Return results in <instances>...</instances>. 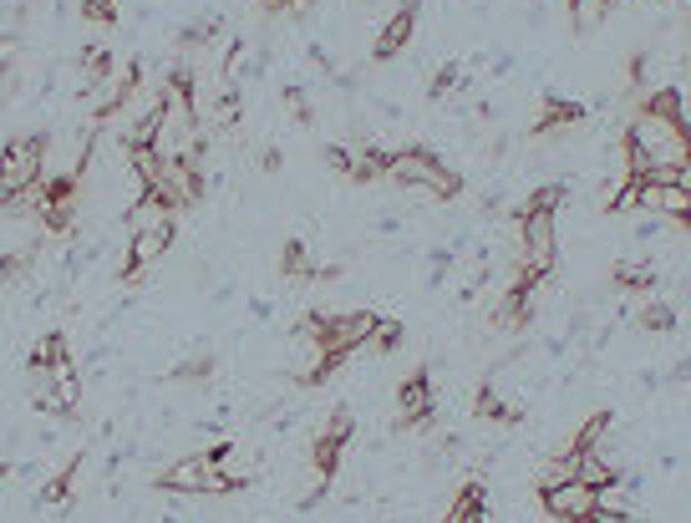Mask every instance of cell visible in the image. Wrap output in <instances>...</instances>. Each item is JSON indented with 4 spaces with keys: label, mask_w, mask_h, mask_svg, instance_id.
Wrapping results in <instances>:
<instances>
[{
    "label": "cell",
    "mask_w": 691,
    "mask_h": 523,
    "mask_svg": "<svg viewBox=\"0 0 691 523\" xmlns=\"http://www.w3.org/2000/svg\"><path fill=\"white\" fill-rule=\"evenodd\" d=\"M620 82L631 87V92H641V87H645V57H625V67H620Z\"/></svg>",
    "instance_id": "83f0119b"
},
{
    "label": "cell",
    "mask_w": 691,
    "mask_h": 523,
    "mask_svg": "<svg viewBox=\"0 0 691 523\" xmlns=\"http://www.w3.org/2000/svg\"><path fill=\"white\" fill-rule=\"evenodd\" d=\"M635 325H641V331H677V310L671 305H641Z\"/></svg>",
    "instance_id": "603a6c76"
},
{
    "label": "cell",
    "mask_w": 691,
    "mask_h": 523,
    "mask_svg": "<svg viewBox=\"0 0 691 523\" xmlns=\"http://www.w3.org/2000/svg\"><path fill=\"white\" fill-rule=\"evenodd\" d=\"M112 72H118V57H112L108 47H82V77H87V87H102V82H112Z\"/></svg>",
    "instance_id": "9a60e30c"
},
{
    "label": "cell",
    "mask_w": 691,
    "mask_h": 523,
    "mask_svg": "<svg viewBox=\"0 0 691 523\" xmlns=\"http://www.w3.org/2000/svg\"><path fill=\"white\" fill-rule=\"evenodd\" d=\"M584 118H590L584 102H570V97H544V102H539L534 128H529V138H554V132H570V128H580Z\"/></svg>",
    "instance_id": "30bf717a"
},
{
    "label": "cell",
    "mask_w": 691,
    "mask_h": 523,
    "mask_svg": "<svg viewBox=\"0 0 691 523\" xmlns=\"http://www.w3.org/2000/svg\"><path fill=\"white\" fill-rule=\"evenodd\" d=\"M402 321H377V331H371L367 351H377V356H392V351H402Z\"/></svg>",
    "instance_id": "7402d4cb"
},
{
    "label": "cell",
    "mask_w": 691,
    "mask_h": 523,
    "mask_svg": "<svg viewBox=\"0 0 691 523\" xmlns=\"http://www.w3.org/2000/svg\"><path fill=\"white\" fill-rule=\"evenodd\" d=\"M286 108H290V118L296 122H316V112H310V102H306V92H300V87H286Z\"/></svg>",
    "instance_id": "4316f807"
},
{
    "label": "cell",
    "mask_w": 691,
    "mask_h": 523,
    "mask_svg": "<svg viewBox=\"0 0 691 523\" xmlns=\"http://www.w3.org/2000/svg\"><path fill=\"white\" fill-rule=\"evenodd\" d=\"M564 6H570V21H574V31H595L600 21H605L610 16V6H615V0H564Z\"/></svg>",
    "instance_id": "ac0fdd59"
},
{
    "label": "cell",
    "mask_w": 691,
    "mask_h": 523,
    "mask_svg": "<svg viewBox=\"0 0 691 523\" xmlns=\"http://www.w3.org/2000/svg\"><path fill=\"white\" fill-rule=\"evenodd\" d=\"M214 37H219V21H214V16H203V21H193L189 31L179 37V47H183V51H199V47H209Z\"/></svg>",
    "instance_id": "cb8c5ba5"
},
{
    "label": "cell",
    "mask_w": 691,
    "mask_h": 523,
    "mask_svg": "<svg viewBox=\"0 0 691 523\" xmlns=\"http://www.w3.org/2000/svg\"><path fill=\"white\" fill-rule=\"evenodd\" d=\"M432 406H438V396H432V376H428V366H418L402 386H397V422H402V428H428Z\"/></svg>",
    "instance_id": "ba28073f"
},
{
    "label": "cell",
    "mask_w": 691,
    "mask_h": 523,
    "mask_svg": "<svg viewBox=\"0 0 691 523\" xmlns=\"http://www.w3.org/2000/svg\"><path fill=\"white\" fill-rule=\"evenodd\" d=\"M473 513H489V483H483V477H468V483H458L448 519H473Z\"/></svg>",
    "instance_id": "5bb4252c"
},
{
    "label": "cell",
    "mask_w": 691,
    "mask_h": 523,
    "mask_svg": "<svg viewBox=\"0 0 691 523\" xmlns=\"http://www.w3.org/2000/svg\"><path fill=\"white\" fill-rule=\"evenodd\" d=\"M382 179L397 183V189H418L438 203H453L463 193V179L438 153H428V148H397V153H387Z\"/></svg>",
    "instance_id": "3957f363"
},
{
    "label": "cell",
    "mask_w": 691,
    "mask_h": 523,
    "mask_svg": "<svg viewBox=\"0 0 691 523\" xmlns=\"http://www.w3.org/2000/svg\"><path fill=\"white\" fill-rule=\"evenodd\" d=\"M625 523H651V519H635V513H631V519H625Z\"/></svg>",
    "instance_id": "d6a6232c"
},
{
    "label": "cell",
    "mask_w": 691,
    "mask_h": 523,
    "mask_svg": "<svg viewBox=\"0 0 691 523\" xmlns=\"http://www.w3.org/2000/svg\"><path fill=\"white\" fill-rule=\"evenodd\" d=\"M316 437L351 442V437H357V412H351V406H331V412H326V422L316 428Z\"/></svg>",
    "instance_id": "d6986e66"
},
{
    "label": "cell",
    "mask_w": 691,
    "mask_h": 523,
    "mask_svg": "<svg viewBox=\"0 0 691 523\" xmlns=\"http://www.w3.org/2000/svg\"><path fill=\"white\" fill-rule=\"evenodd\" d=\"M173 239H179V214H153L143 224H132L128 234V260H122V280L138 285L168 250H173Z\"/></svg>",
    "instance_id": "5b68a950"
},
{
    "label": "cell",
    "mask_w": 691,
    "mask_h": 523,
    "mask_svg": "<svg viewBox=\"0 0 691 523\" xmlns=\"http://www.w3.org/2000/svg\"><path fill=\"white\" fill-rule=\"evenodd\" d=\"M661 183H677V189H687V193H691V158H687L681 168H671V173H667Z\"/></svg>",
    "instance_id": "4dcf8cb0"
},
{
    "label": "cell",
    "mask_w": 691,
    "mask_h": 523,
    "mask_svg": "<svg viewBox=\"0 0 691 523\" xmlns=\"http://www.w3.org/2000/svg\"><path fill=\"white\" fill-rule=\"evenodd\" d=\"M620 153H625V173H635V179H667L671 168L687 163L691 122H687V112H681L677 87H655V92L641 97L635 118L625 122Z\"/></svg>",
    "instance_id": "6da1fadb"
},
{
    "label": "cell",
    "mask_w": 691,
    "mask_h": 523,
    "mask_svg": "<svg viewBox=\"0 0 691 523\" xmlns=\"http://www.w3.org/2000/svg\"><path fill=\"white\" fill-rule=\"evenodd\" d=\"M442 523H489V513H473V519H442Z\"/></svg>",
    "instance_id": "1f68e13d"
},
{
    "label": "cell",
    "mask_w": 691,
    "mask_h": 523,
    "mask_svg": "<svg viewBox=\"0 0 691 523\" xmlns=\"http://www.w3.org/2000/svg\"><path fill=\"white\" fill-rule=\"evenodd\" d=\"M418 16H422V0H402L392 16L382 21V31H377V41H371V61H392L407 51V41H412V31H418Z\"/></svg>",
    "instance_id": "52a82bcc"
},
{
    "label": "cell",
    "mask_w": 691,
    "mask_h": 523,
    "mask_svg": "<svg viewBox=\"0 0 691 523\" xmlns=\"http://www.w3.org/2000/svg\"><path fill=\"white\" fill-rule=\"evenodd\" d=\"M158 493H244L250 487V477L234 473L229 463H209L203 452H193V457H179V463H168L163 473L153 477Z\"/></svg>",
    "instance_id": "277c9868"
},
{
    "label": "cell",
    "mask_w": 691,
    "mask_h": 523,
    "mask_svg": "<svg viewBox=\"0 0 691 523\" xmlns=\"http://www.w3.org/2000/svg\"><path fill=\"white\" fill-rule=\"evenodd\" d=\"M219 371V356L214 351H199V356H189V361H179V366L168 371V381H183V386H203V381Z\"/></svg>",
    "instance_id": "2e32d148"
},
{
    "label": "cell",
    "mask_w": 691,
    "mask_h": 523,
    "mask_svg": "<svg viewBox=\"0 0 691 523\" xmlns=\"http://www.w3.org/2000/svg\"><path fill=\"white\" fill-rule=\"evenodd\" d=\"M260 168L264 173H280V168H286V153H280V148H260Z\"/></svg>",
    "instance_id": "f546056e"
},
{
    "label": "cell",
    "mask_w": 691,
    "mask_h": 523,
    "mask_svg": "<svg viewBox=\"0 0 691 523\" xmlns=\"http://www.w3.org/2000/svg\"><path fill=\"white\" fill-rule=\"evenodd\" d=\"M280 274H286V280H306V285L321 280V264L310 260L306 239H286V244H280Z\"/></svg>",
    "instance_id": "8fae6325"
},
{
    "label": "cell",
    "mask_w": 691,
    "mask_h": 523,
    "mask_svg": "<svg viewBox=\"0 0 691 523\" xmlns=\"http://www.w3.org/2000/svg\"><path fill=\"white\" fill-rule=\"evenodd\" d=\"M615 290H625V295H651L655 290V274L645 270V264H615Z\"/></svg>",
    "instance_id": "ffe728a7"
},
{
    "label": "cell",
    "mask_w": 691,
    "mask_h": 523,
    "mask_svg": "<svg viewBox=\"0 0 691 523\" xmlns=\"http://www.w3.org/2000/svg\"><path fill=\"white\" fill-rule=\"evenodd\" d=\"M641 214H661V219H671L677 229H691V193L677 189V183L645 179L641 183Z\"/></svg>",
    "instance_id": "9c48e42d"
},
{
    "label": "cell",
    "mask_w": 691,
    "mask_h": 523,
    "mask_svg": "<svg viewBox=\"0 0 691 523\" xmlns=\"http://www.w3.org/2000/svg\"><path fill=\"white\" fill-rule=\"evenodd\" d=\"M47 132H21L11 143L0 148V209H37V189L47 179Z\"/></svg>",
    "instance_id": "7a4b0ae2"
},
{
    "label": "cell",
    "mask_w": 691,
    "mask_h": 523,
    "mask_svg": "<svg viewBox=\"0 0 691 523\" xmlns=\"http://www.w3.org/2000/svg\"><path fill=\"white\" fill-rule=\"evenodd\" d=\"M77 473H82V452H72L67 463H61V473L51 477L47 487H41L37 499L47 503V509H57V503H72V487H77Z\"/></svg>",
    "instance_id": "4fadbf2b"
},
{
    "label": "cell",
    "mask_w": 691,
    "mask_h": 523,
    "mask_svg": "<svg viewBox=\"0 0 691 523\" xmlns=\"http://www.w3.org/2000/svg\"><path fill=\"white\" fill-rule=\"evenodd\" d=\"M260 11L264 16H306L310 0H260Z\"/></svg>",
    "instance_id": "f1b7e54d"
},
{
    "label": "cell",
    "mask_w": 691,
    "mask_h": 523,
    "mask_svg": "<svg viewBox=\"0 0 691 523\" xmlns=\"http://www.w3.org/2000/svg\"><path fill=\"white\" fill-rule=\"evenodd\" d=\"M82 16L108 31V26H118V0H82Z\"/></svg>",
    "instance_id": "484cf974"
},
{
    "label": "cell",
    "mask_w": 691,
    "mask_h": 523,
    "mask_svg": "<svg viewBox=\"0 0 691 523\" xmlns=\"http://www.w3.org/2000/svg\"><path fill=\"white\" fill-rule=\"evenodd\" d=\"M610 422H615V416H610V412L584 416V422H580V432H574V437H570V447H574V452H584V447H605V432H610Z\"/></svg>",
    "instance_id": "44dd1931"
},
{
    "label": "cell",
    "mask_w": 691,
    "mask_h": 523,
    "mask_svg": "<svg viewBox=\"0 0 691 523\" xmlns=\"http://www.w3.org/2000/svg\"><path fill=\"white\" fill-rule=\"evenodd\" d=\"M458 82H463V67H442L428 87V102H448V97L458 92Z\"/></svg>",
    "instance_id": "d4e9b609"
},
{
    "label": "cell",
    "mask_w": 691,
    "mask_h": 523,
    "mask_svg": "<svg viewBox=\"0 0 691 523\" xmlns=\"http://www.w3.org/2000/svg\"><path fill=\"white\" fill-rule=\"evenodd\" d=\"M37 244H21V250H6L0 254V285H16V280H26L31 274V264H37Z\"/></svg>",
    "instance_id": "e0dca14e"
},
{
    "label": "cell",
    "mask_w": 691,
    "mask_h": 523,
    "mask_svg": "<svg viewBox=\"0 0 691 523\" xmlns=\"http://www.w3.org/2000/svg\"><path fill=\"white\" fill-rule=\"evenodd\" d=\"M539 503L554 523H590L600 509V487L580 483V477H564V483H544L539 487Z\"/></svg>",
    "instance_id": "8992f818"
},
{
    "label": "cell",
    "mask_w": 691,
    "mask_h": 523,
    "mask_svg": "<svg viewBox=\"0 0 691 523\" xmlns=\"http://www.w3.org/2000/svg\"><path fill=\"white\" fill-rule=\"evenodd\" d=\"M345 447L351 442H331V437H310V467H316V477H321V487L331 483L336 473H341L345 463Z\"/></svg>",
    "instance_id": "7c38bea8"
}]
</instances>
